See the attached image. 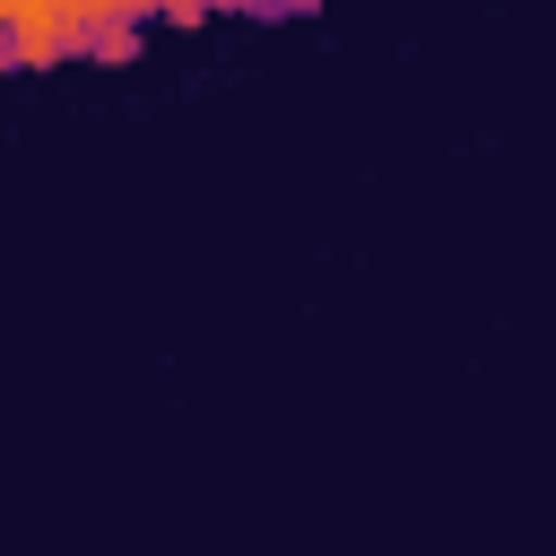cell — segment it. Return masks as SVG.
I'll use <instances>...</instances> for the list:
<instances>
[{
	"instance_id": "1",
	"label": "cell",
	"mask_w": 556,
	"mask_h": 556,
	"mask_svg": "<svg viewBox=\"0 0 556 556\" xmlns=\"http://www.w3.org/2000/svg\"><path fill=\"white\" fill-rule=\"evenodd\" d=\"M0 26L17 43V70H61L87 43V9L78 0H0Z\"/></svg>"
},
{
	"instance_id": "2",
	"label": "cell",
	"mask_w": 556,
	"mask_h": 556,
	"mask_svg": "<svg viewBox=\"0 0 556 556\" xmlns=\"http://www.w3.org/2000/svg\"><path fill=\"white\" fill-rule=\"evenodd\" d=\"M139 43H148V17H96L78 61H139Z\"/></svg>"
}]
</instances>
